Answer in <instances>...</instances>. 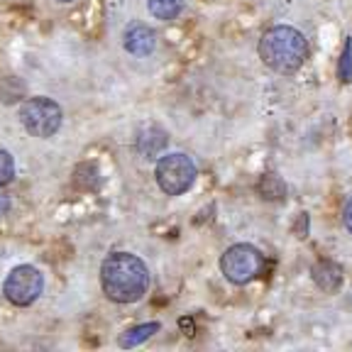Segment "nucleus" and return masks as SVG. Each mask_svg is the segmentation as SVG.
I'll return each instance as SVG.
<instances>
[{"label": "nucleus", "instance_id": "nucleus-18", "mask_svg": "<svg viewBox=\"0 0 352 352\" xmlns=\"http://www.w3.org/2000/svg\"><path fill=\"white\" fill-rule=\"evenodd\" d=\"M59 3H74V0H59Z\"/></svg>", "mask_w": 352, "mask_h": 352}, {"label": "nucleus", "instance_id": "nucleus-10", "mask_svg": "<svg viewBox=\"0 0 352 352\" xmlns=\"http://www.w3.org/2000/svg\"><path fill=\"white\" fill-rule=\"evenodd\" d=\"M160 330H162L160 320H149V323L132 325V328H127L125 333H122V336L118 338V347H122V350H132V347L144 345V342H147L149 338L157 336Z\"/></svg>", "mask_w": 352, "mask_h": 352}, {"label": "nucleus", "instance_id": "nucleus-9", "mask_svg": "<svg viewBox=\"0 0 352 352\" xmlns=\"http://www.w3.org/2000/svg\"><path fill=\"white\" fill-rule=\"evenodd\" d=\"M311 276H314L316 286L325 294H336L342 286V267L333 259H318L311 270Z\"/></svg>", "mask_w": 352, "mask_h": 352}, {"label": "nucleus", "instance_id": "nucleus-16", "mask_svg": "<svg viewBox=\"0 0 352 352\" xmlns=\"http://www.w3.org/2000/svg\"><path fill=\"white\" fill-rule=\"evenodd\" d=\"M10 196H8V193H3L0 191V218H3V215H8L10 213Z\"/></svg>", "mask_w": 352, "mask_h": 352}, {"label": "nucleus", "instance_id": "nucleus-15", "mask_svg": "<svg viewBox=\"0 0 352 352\" xmlns=\"http://www.w3.org/2000/svg\"><path fill=\"white\" fill-rule=\"evenodd\" d=\"M342 226H345V230L352 235V196L345 201V206H342Z\"/></svg>", "mask_w": 352, "mask_h": 352}, {"label": "nucleus", "instance_id": "nucleus-13", "mask_svg": "<svg viewBox=\"0 0 352 352\" xmlns=\"http://www.w3.org/2000/svg\"><path fill=\"white\" fill-rule=\"evenodd\" d=\"M338 76H340L342 83L352 81V39L350 37H347L345 44H342L340 61H338Z\"/></svg>", "mask_w": 352, "mask_h": 352}, {"label": "nucleus", "instance_id": "nucleus-17", "mask_svg": "<svg viewBox=\"0 0 352 352\" xmlns=\"http://www.w3.org/2000/svg\"><path fill=\"white\" fill-rule=\"evenodd\" d=\"M298 220H301V223H298V228L294 226V230H298V237L303 240V237L308 235V215H306V213H301V218H298Z\"/></svg>", "mask_w": 352, "mask_h": 352}, {"label": "nucleus", "instance_id": "nucleus-6", "mask_svg": "<svg viewBox=\"0 0 352 352\" xmlns=\"http://www.w3.org/2000/svg\"><path fill=\"white\" fill-rule=\"evenodd\" d=\"M44 292V274L32 264H17L8 272L3 281V296L17 308H28L42 296Z\"/></svg>", "mask_w": 352, "mask_h": 352}, {"label": "nucleus", "instance_id": "nucleus-11", "mask_svg": "<svg viewBox=\"0 0 352 352\" xmlns=\"http://www.w3.org/2000/svg\"><path fill=\"white\" fill-rule=\"evenodd\" d=\"M147 10L162 22H174L184 12V0H147Z\"/></svg>", "mask_w": 352, "mask_h": 352}, {"label": "nucleus", "instance_id": "nucleus-1", "mask_svg": "<svg viewBox=\"0 0 352 352\" xmlns=\"http://www.w3.org/2000/svg\"><path fill=\"white\" fill-rule=\"evenodd\" d=\"M147 264L132 252H110L100 264V289L105 298L120 306H130L147 296L149 292Z\"/></svg>", "mask_w": 352, "mask_h": 352}, {"label": "nucleus", "instance_id": "nucleus-12", "mask_svg": "<svg viewBox=\"0 0 352 352\" xmlns=\"http://www.w3.org/2000/svg\"><path fill=\"white\" fill-rule=\"evenodd\" d=\"M257 191L264 201H284L286 196V184L281 182L279 174H264L257 184Z\"/></svg>", "mask_w": 352, "mask_h": 352}, {"label": "nucleus", "instance_id": "nucleus-2", "mask_svg": "<svg viewBox=\"0 0 352 352\" xmlns=\"http://www.w3.org/2000/svg\"><path fill=\"white\" fill-rule=\"evenodd\" d=\"M259 59L262 64L281 76H294L303 69L311 56V44L301 30L292 25H274L259 37Z\"/></svg>", "mask_w": 352, "mask_h": 352}, {"label": "nucleus", "instance_id": "nucleus-8", "mask_svg": "<svg viewBox=\"0 0 352 352\" xmlns=\"http://www.w3.org/2000/svg\"><path fill=\"white\" fill-rule=\"evenodd\" d=\"M166 142V132L160 125H144L138 130V138H135V147H138L140 157L142 160H157L162 152H164Z\"/></svg>", "mask_w": 352, "mask_h": 352}, {"label": "nucleus", "instance_id": "nucleus-14", "mask_svg": "<svg viewBox=\"0 0 352 352\" xmlns=\"http://www.w3.org/2000/svg\"><path fill=\"white\" fill-rule=\"evenodd\" d=\"M15 179V160L8 149H0V188Z\"/></svg>", "mask_w": 352, "mask_h": 352}, {"label": "nucleus", "instance_id": "nucleus-4", "mask_svg": "<svg viewBox=\"0 0 352 352\" xmlns=\"http://www.w3.org/2000/svg\"><path fill=\"white\" fill-rule=\"evenodd\" d=\"M196 162L184 152H169L157 157L154 164V182L166 196H184L196 184Z\"/></svg>", "mask_w": 352, "mask_h": 352}, {"label": "nucleus", "instance_id": "nucleus-3", "mask_svg": "<svg viewBox=\"0 0 352 352\" xmlns=\"http://www.w3.org/2000/svg\"><path fill=\"white\" fill-rule=\"evenodd\" d=\"M17 120L28 130V135L37 140H50L61 130L64 110L50 96H34V98L22 100L20 110H17Z\"/></svg>", "mask_w": 352, "mask_h": 352}, {"label": "nucleus", "instance_id": "nucleus-7", "mask_svg": "<svg viewBox=\"0 0 352 352\" xmlns=\"http://www.w3.org/2000/svg\"><path fill=\"white\" fill-rule=\"evenodd\" d=\"M122 47L132 56H149L157 50V32L144 22H132L122 32Z\"/></svg>", "mask_w": 352, "mask_h": 352}, {"label": "nucleus", "instance_id": "nucleus-5", "mask_svg": "<svg viewBox=\"0 0 352 352\" xmlns=\"http://www.w3.org/2000/svg\"><path fill=\"white\" fill-rule=\"evenodd\" d=\"M264 267H267V259H264L262 250L250 242H235L220 254V272L235 286L254 281L264 272Z\"/></svg>", "mask_w": 352, "mask_h": 352}]
</instances>
